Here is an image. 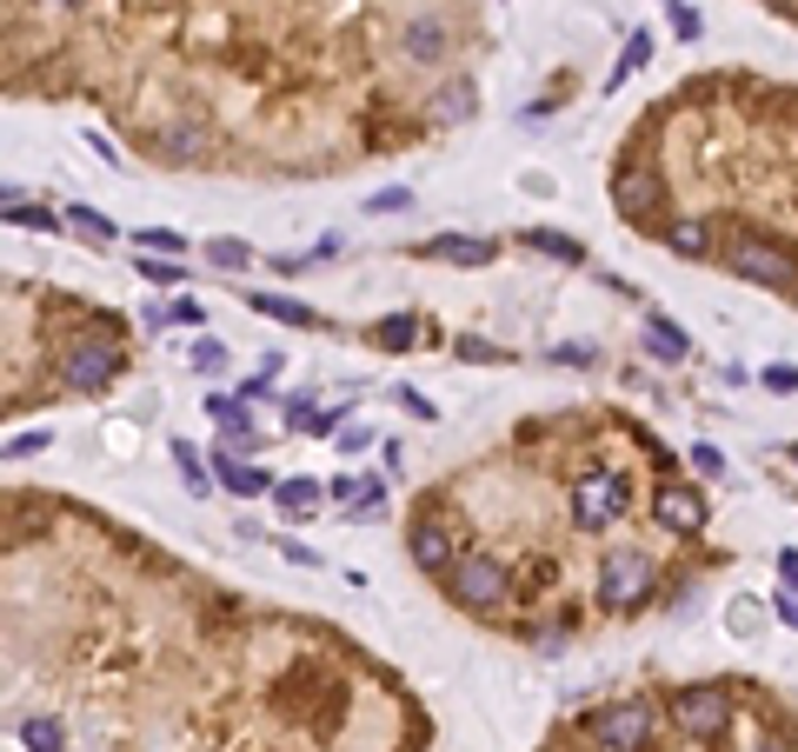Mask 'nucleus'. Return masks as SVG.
<instances>
[{
    "instance_id": "1",
    "label": "nucleus",
    "mask_w": 798,
    "mask_h": 752,
    "mask_svg": "<svg viewBox=\"0 0 798 752\" xmlns=\"http://www.w3.org/2000/svg\"><path fill=\"white\" fill-rule=\"evenodd\" d=\"M653 586H659V566H653L646 553H633V547H619V553L606 560V573H599V600H606L613 613L646 606V600H653Z\"/></svg>"
},
{
    "instance_id": "2",
    "label": "nucleus",
    "mask_w": 798,
    "mask_h": 752,
    "mask_svg": "<svg viewBox=\"0 0 798 752\" xmlns=\"http://www.w3.org/2000/svg\"><path fill=\"white\" fill-rule=\"evenodd\" d=\"M726 267L739 273V280H752V287H779V293H792L798 287V267L786 247H772V240H752V233H739L733 247H726Z\"/></svg>"
},
{
    "instance_id": "3",
    "label": "nucleus",
    "mask_w": 798,
    "mask_h": 752,
    "mask_svg": "<svg viewBox=\"0 0 798 752\" xmlns=\"http://www.w3.org/2000/svg\"><path fill=\"white\" fill-rule=\"evenodd\" d=\"M446 586H453V600L459 606H473V613H486V606H499L506 600V566L499 560H486V553H466V560H453L446 566Z\"/></svg>"
},
{
    "instance_id": "4",
    "label": "nucleus",
    "mask_w": 798,
    "mask_h": 752,
    "mask_svg": "<svg viewBox=\"0 0 798 752\" xmlns=\"http://www.w3.org/2000/svg\"><path fill=\"white\" fill-rule=\"evenodd\" d=\"M619 513H626V480H613V473H586V480L573 487V520H579L586 533H606Z\"/></svg>"
},
{
    "instance_id": "5",
    "label": "nucleus",
    "mask_w": 798,
    "mask_h": 752,
    "mask_svg": "<svg viewBox=\"0 0 798 752\" xmlns=\"http://www.w3.org/2000/svg\"><path fill=\"white\" fill-rule=\"evenodd\" d=\"M673 720H679L686 740H719L726 720H733V700H726L719 686H686V693L673 700Z\"/></svg>"
},
{
    "instance_id": "6",
    "label": "nucleus",
    "mask_w": 798,
    "mask_h": 752,
    "mask_svg": "<svg viewBox=\"0 0 798 752\" xmlns=\"http://www.w3.org/2000/svg\"><path fill=\"white\" fill-rule=\"evenodd\" d=\"M586 733H593L606 752H639L646 740H653V713H646L639 700H633V706H606V713L586 720Z\"/></svg>"
},
{
    "instance_id": "7",
    "label": "nucleus",
    "mask_w": 798,
    "mask_h": 752,
    "mask_svg": "<svg viewBox=\"0 0 798 752\" xmlns=\"http://www.w3.org/2000/svg\"><path fill=\"white\" fill-rule=\"evenodd\" d=\"M113 373H120V347H113V340H80V347L67 353V380H73L80 393H100Z\"/></svg>"
},
{
    "instance_id": "8",
    "label": "nucleus",
    "mask_w": 798,
    "mask_h": 752,
    "mask_svg": "<svg viewBox=\"0 0 798 752\" xmlns=\"http://www.w3.org/2000/svg\"><path fill=\"white\" fill-rule=\"evenodd\" d=\"M653 513H659V527L666 533H706V500L693 493V487H659V500H653Z\"/></svg>"
},
{
    "instance_id": "9",
    "label": "nucleus",
    "mask_w": 798,
    "mask_h": 752,
    "mask_svg": "<svg viewBox=\"0 0 798 752\" xmlns=\"http://www.w3.org/2000/svg\"><path fill=\"white\" fill-rule=\"evenodd\" d=\"M493 253H499L493 240H466V233H440L420 247V260H453V267H486Z\"/></svg>"
},
{
    "instance_id": "10",
    "label": "nucleus",
    "mask_w": 798,
    "mask_h": 752,
    "mask_svg": "<svg viewBox=\"0 0 798 752\" xmlns=\"http://www.w3.org/2000/svg\"><path fill=\"white\" fill-rule=\"evenodd\" d=\"M659 173H646V167H626L619 180H613V200L626 207V213H646V207H659Z\"/></svg>"
},
{
    "instance_id": "11",
    "label": "nucleus",
    "mask_w": 798,
    "mask_h": 752,
    "mask_svg": "<svg viewBox=\"0 0 798 752\" xmlns=\"http://www.w3.org/2000/svg\"><path fill=\"white\" fill-rule=\"evenodd\" d=\"M413 560H420L426 573H446V566H453V540H446V527L420 520V527H413Z\"/></svg>"
},
{
    "instance_id": "12",
    "label": "nucleus",
    "mask_w": 798,
    "mask_h": 752,
    "mask_svg": "<svg viewBox=\"0 0 798 752\" xmlns=\"http://www.w3.org/2000/svg\"><path fill=\"white\" fill-rule=\"evenodd\" d=\"M666 247H673V253H693V260H699V253L713 247V233H706V220H699V213H679V220L666 227Z\"/></svg>"
},
{
    "instance_id": "13",
    "label": "nucleus",
    "mask_w": 798,
    "mask_h": 752,
    "mask_svg": "<svg viewBox=\"0 0 798 752\" xmlns=\"http://www.w3.org/2000/svg\"><path fill=\"white\" fill-rule=\"evenodd\" d=\"M220 480H226L240 500H253V493H266V487H273V473H260V467H240L233 453H220Z\"/></svg>"
},
{
    "instance_id": "14",
    "label": "nucleus",
    "mask_w": 798,
    "mask_h": 752,
    "mask_svg": "<svg viewBox=\"0 0 798 752\" xmlns=\"http://www.w3.org/2000/svg\"><path fill=\"white\" fill-rule=\"evenodd\" d=\"M333 500H340V507L373 513V507H380V487H373V480H360V473H346V480H333Z\"/></svg>"
},
{
    "instance_id": "15",
    "label": "nucleus",
    "mask_w": 798,
    "mask_h": 752,
    "mask_svg": "<svg viewBox=\"0 0 798 752\" xmlns=\"http://www.w3.org/2000/svg\"><path fill=\"white\" fill-rule=\"evenodd\" d=\"M273 500H280V513H293V520H306V513L320 507V493H313L306 480H286V487H273Z\"/></svg>"
},
{
    "instance_id": "16",
    "label": "nucleus",
    "mask_w": 798,
    "mask_h": 752,
    "mask_svg": "<svg viewBox=\"0 0 798 752\" xmlns=\"http://www.w3.org/2000/svg\"><path fill=\"white\" fill-rule=\"evenodd\" d=\"M526 240H533L539 253H553V260H586V247H579V240H566V233H553V227H533Z\"/></svg>"
},
{
    "instance_id": "17",
    "label": "nucleus",
    "mask_w": 798,
    "mask_h": 752,
    "mask_svg": "<svg viewBox=\"0 0 798 752\" xmlns=\"http://www.w3.org/2000/svg\"><path fill=\"white\" fill-rule=\"evenodd\" d=\"M373 340L393 353V347H413V340H420V327H413V313H393V320H380V327H373Z\"/></svg>"
},
{
    "instance_id": "18",
    "label": "nucleus",
    "mask_w": 798,
    "mask_h": 752,
    "mask_svg": "<svg viewBox=\"0 0 798 752\" xmlns=\"http://www.w3.org/2000/svg\"><path fill=\"white\" fill-rule=\"evenodd\" d=\"M20 746L27 752H60V726H53V720H20Z\"/></svg>"
},
{
    "instance_id": "19",
    "label": "nucleus",
    "mask_w": 798,
    "mask_h": 752,
    "mask_svg": "<svg viewBox=\"0 0 798 752\" xmlns=\"http://www.w3.org/2000/svg\"><path fill=\"white\" fill-rule=\"evenodd\" d=\"M433 113H440V120H466V113H473V87H440V93H433Z\"/></svg>"
},
{
    "instance_id": "20",
    "label": "nucleus",
    "mask_w": 798,
    "mask_h": 752,
    "mask_svg": "<svg viewBox=\"0 0 798 752\" xmlns=\"http://www.w3.org/2000/svg\"><path fill=\"white\" fill-rule=\"evenodd\" d=\"M206 260L213 267H253V247L246 240H206Z\"/></svg>"
},
{
    "instance_id": "21",
    "label": "nucleus",
    "mask_w": 798,
    "mask_h": 752,
    "mask_svg": "<svg viewBox=\"0 0 798 752\" xmlns=\"http://www.w3.org/2000/svg\"><path fill=\"white\" fill-rule=\"evenodd\" d=\"M646 347H653V353H666V360H679V353H686V333H679V327H666V320H653V327H646Z\"/></svg>"
},
{
    "instance_id": "22",
    "label": "nucleus",
    "mask_w": 798,
    "mask_h": 752,
    "mask_svg": "<svg viewBox=\"0 0 798 752\" xmlns=\"http://www.w3.org/2000/svg\"><path fill=\"white\" fill-rule=\"evenodd\" d=\"M173 467H180V473H186V493H206V487H213V480H206V473H200V453H193V447H186V440H173Z\"/></svg>"
},
{
    "instance_id": "23",
    "label": "nucleus",
    "mask_w": 798,
    "mask_h": 752,
    "mask_svg": "<svg viewBox=\"0 0 798 752\" xmlns=\"http://www.w3.org/2000/svg\"><path fill=\"white\" fill-rule=\"evenodd\" d=\"M406 47H413V60H440V27H433V20H420V27L406 33Z\"/></svg>"
},
{
    "instance_id": "24",
    "label": "nucleus",
    "mask_w": 798,
    "mask_h": 752,
    "mask_svg": "<svg viewBox=\"0 0 798 752\" xmlns=\"http://www.w3.org/2000/svg\"><path fill=\"white\" fill-rule=\"evenodd\" d=\"M133 267H140L153 287H173V280H186V267H173V260H153V253H147V260H133Z\"/></svg>"
},
{
    "instance_id": "25",
    "label": "nucleus",
    "mask_w": 798,
    "mask_h": 752,
    "mask_svg": "<svg viewBox=\"0 0 798 752\" xmlns=\"http://www.w3.org/2000/svg\"><path fill=\"white\" fill-rule=\"evenodd\" d=\"M253 307H260V313H273V320H293V327H313V313H306V307H293V300H266V293H260Z\"/></svg>"
},
{
    "instance_id": "26",
    "label": "nucleus",
    "mask_w": 798,
    "mask_h": 752,
    "mask_svg": "<svg viewBox=\"0 0 798 752\" xmlns=\"http://www.w3.org/2000/svg\"><path fill=\"white\" fill-rule=\"evenodd\" d=\"M7 220H13V227H53V220H47L40 207H27L20 193H7Z\"/></svg>"
},
{
    "instance_id": "27",
    "label": "nucleus",
    "mask_w": 798,
    "mask_h": 752,
    "mask_svg": "<svg viewBox=\"0 0 798 752\" xmlns=\"http://www.w3.org/2000/svg\"><path fill=\"white\" fill-rule=\"evenodd\" d=\"M73 227H80V233H93V240H113V227H107L93 207H73Z\"/></svg>"
},
{
    "instance_id": "28",
    "label": "nucleus",
    "mask_w": 798,
    "mask_h": 752,
    "mask_svg": "<svg viewBox=\"0 0 798 752\" xmlns=\"http://www.w3.org/2000/svg\"><path fill=\"white\" fill-rule=\"evenodd\" d=\"M406 200H413V193H406V187H393V193H373V200H366V213H400Z\"/></svg>"
},
{
    "instance_id": "29",
    "label": "nucleus",
    "mask_w": 798,
    "mask_h": 752,
    "mask_svg": "<svg viewBox=\"0 0 798 752\" xmlns=\"http://www.w3.org/2000/svg\"><path fill=\"white\" fill-rule=\"evenodd\" d=\"M766 387L772 393H798V367H766Z\"/></svg>"
},
{
    "instance_id": "30",
    "label": "nucleus",
    "mask_w": 798,
    "mask_h": 752,
    "mask_svg": "<svg viewBox=\"0 0 798 752\" xmlns=\"http://www.w3.org/2000/svg\"><path fill=\"white\" fill-rule=\"evenodd\" d=\"M693 467H699V473H726V453H719V447H693Z\"/></svg>"
},
{
    "instance_id": "31",
    "label": "nucleus",
    "mask_w": 798,
    "mask_h": 752,
    "mask_svg": "<svg viewBox=\"0 0 798 752\" xmlns=\"http://www.w3.org/2000/svg\"><path fill=\"white\" fill-rule=\"evenodd\" d=\"M140 247H160V253H180L186 240H180V233H140Z\"/></svg>"
},
{
    "instance_id": "32",
    "label": "nucleus",
    "mask_w": 798,
    "mask_h": 752,
    "mask_svg": "<svg viewBox=\"0 0 798 752\" xmlns=\"http://www.w3.org/2000/svg\"><path fill=\"white\" fill-rule=\"evenodd\" d=\"M166 320H180V327H193V320H200V307H193V300H173V307H166Z\"/></svg>"
},
{
    "instance_id": "33",
    "label": "nucleus",
    "mask_w": 798,
    "mask_h": 752,
    "mask_svg": "<svg viewBox=\"0 0 798 752\" xmlns=\"http://www.w3.org/2000/svg\"><path fill=\"white\" fill-rule=\"evenodd\" d=\"M40 447H47V433H27V440H13L7 453H13V460H27V453H40Z\"/></svg>"
},
{
    "instance_id": "34",
    "label": "nucleus",
    "mask_w": 798,
    "mask_h": 752,
    "mask_svg": "<svg viewBox=\"0 0 798 752\" xmlns=\"http://www.w3.org/2000/svg\"><path fill=\"white\" fill-rule=\"evenodd\" d=\"M779 620H786V626H798V600H779Z\"/></svg>"
},
{
    "instance_id": "35",
    "label": "nucleus",
    "mask_w": 798,
    "mask_h": 752,
    "mask_svg": "<svg viewBox=\"0 0 798 752\" xmlns=\"http://www.w3.org/2000/svg\"><path fill=\"white\" fill-rule=\"evenodd\" d=\"M779 573H786V580H798V553H786V560H779Z\"/></svg>"
},
{
    "instance_id": "36",
    "label": "nucleus",
    "mask_w": 798,
    "mask_h": 752,
    "mask_svg": "<svg viewBox=\"0 0 798 752\" xmlns=\"http://www.w3.org/2000/svg\"><path fill=\"white\" fill-rule=\"evenodd\" d=\"M47 7H80V0H47Z\"/></svg>"
},
{
    "instance_id": "37",
    "label": "nucleus",
    "mask_w": 798,
    "mask_h": 752,
    "mask_svg": "<svg viewBox=\"0 0 798 752\" xmlns=\"http://www.w3.org/2000/svg\"><path fill=\"white\" fill-rule=\"evenodd\" d=\"M792 460H798V447H792Z\"/></svg>"
},
{
    "instance_id": "38",
    "label": "nucleus",
    "mask_w": 798,
    "mask_h": 752,
    "mask_svg": "<svg viewBox=\"0 0 798 752\" xmlns=\"http://www.w3.org/2000/svg\"><path fill=\"white\" fill-rule=\"evenodd\" d=\"M766 752H772V746H766Z\"/></svg>"
}]
</instances>
